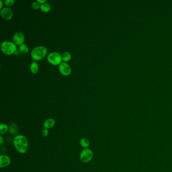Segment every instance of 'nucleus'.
<instances>
[{"label":"nucleus","mask_w":172,"mask_h":172,"mask_svg":"<svg viewBox=\"0 0 172 172\" xmlns=\"http://www.w3.org/2000/svg\"><path fill=\"white\" fill-rule=\"evenodd\" d=\"M13 142L15 148L19 153L23 154L26 152L28 146V142L24 135L16 136L14 139Z\"/></svg>","instance_id":"nucleus-1"},{"label":"nucleus","mask_w":172,"mask_h":172,"mask_svg":"<svg viewBox=\"0 0 172 172\" xmlns=\"http://www.w3.org/2000/svg\"><path fill=\"white\" fill-rule=\"evenodd\" d=\"M47 47L43 45H39L33 49L31 51L30 55L34 60L39 61L47 55Z\"/></svg>","instance_id":"nucleus-2"},{"label":"nucleus","mask_w":172,"mask_h":172,"mask_svg":"<svg viewBox=\"0 0 172 172\" xmlns=\"http://www.w3.org/2000/svg\"><path fill=\"white\" fill-rule=\"evenodd\" d=\"M1 49L3 53L6 55H12L16 51L17 45L14 42L4 41L1 44Z\"/></svg>","instance_id":"nucleus-3"},{"label":"nucleus","mask_w":172,"mask_h":172,"mask_svg":"<svg viewBox=\"0 0 172 172\" xmlns=\"http://www.w3.org/2000/svg\"><path fill=\"white\" fill-rule=\"evenodd\" d=\"M47 60L49 63L53 65H60L62 61V56L60 53L56 51H53L49 53L47 56Z\"/></svg>","instance_id":"nucleus-4"},{"label":"nucleus","mask_w":172,"mask_h":172,"mask_svg":"<svg viewBox=\"0 0 172 172\" xmlns=\"http://www.w3.org/2000/svg\"><path fill=\"white\" fill-rule=\"evenodd\" d=\"M93 152L89 148H85L82 150L80 154V159L83 163H88L90 162L93 158Z\"/></svg>","instance_id":"nucleus-5"},{"label":"nucleus","mask_w":172,"mask_h":172,"mask_svg":"<svg viewBox=\"0 0 172 172\" xmlns=\"http://www.w3.org/2000/svg\"><path fill=\"white\" fill-rule=\"evenodd\" d=\"M59 70L62 75L68 76L71 73V68L70 66L66 62H62L59 66Z\"/></svg>","instance_id":"nucleus-6"},{"label":"nucleus","mask_w":172,"mask_h":172,"mask_svg":"<svg viewBox=\"0 0 172 172\" xmlns=\"http://www.w3.org/2000/svg\"><path fill=\"white\" fill-rule=\"evenodd\" d=\"M1 15L5 20H9L12 18L13 15L12 10L8 7H4L1 10Z\"/></svg>","instance_id":"nucleus-7"},{"label":"nucleus","mask_w":172,"mask_h":172,"mask_svg":"<svg viewBox=\"0 0 172 172\" xmlns=\"http://www.w3.org/2000/svg\"><path fill=\"white\" fill-rule=\"evenodd\" d=\"M13 41L16 45H21L24 42V35L21 32H17L13 37Z\"/></svg>","instance_id":"nucleus-8"},{"label":"nucleus","mask_w":172,"mask_h":172,"mask_svg":"<svg viewBox=\"0 0 172 172\" xmlns=\"http://www.w3.org/2000/svg\"><path fill=\"white\" fill-rule=\"evenodd\" d=\"M10 158L6 155H1L0 156V167L6 168L10 164Z\"/></svg>","instance_id":"nucleus-9"},{"label":"nucleus","mask_w":172,"mask_h":172,"mask_svg":"<svg viewBox=\"0 0 172 172\" xmlns=\"http://www.w3.org/2000/svg\"><path fill=\"white\" fill-rule=\"evenodd\" d=\"M55 124V121L53 119H47L46 121L43 123V127H45V129H49L54 126Z\"/></svg>","instance_id":"nucleus-10"},{"label":"nucleus","mask_w":172,"mask_h":172,"mask_svg":"<svg viewBox=\"0 0 172 172\" xmlns=\"http://www.w3.org/2000/svg\"><path fill=\"white\" fill-rule=\"evenodd\" d=\"M39 69V66L37 61H33L31 63L30 65V69L31 72L33 74H37Z\"/></svg>","instance_id":"nucleus-11"},{"label":"nucleus","mask_w":172,"mask_h":172,"mask_svg":"<svg viewBox=\"0 0 172 172\" xmlns=\"http://www.w3.org/2000/svg\"><path fill=\"white\" fill-rule=\"evenodd\" d=\"M9 132L12 135H16L18 133V128L16 124L15 123H11L9 128Z\"/></svg>","instance_id":"nucleus-12"},{"label":"nucleus","mask_w":172,"mask_h":172,"mask_svg":"<svg viewBox=\"0 0 172 172\" xmlns=\"http://www.w3.org/2000/svg\"><path fill=\"white\" fill-rule=\"evenodd\" d=\"M61 56L62 61H63L64 62H66V63L69 61L70 59H71V55L68 51L63 52Z\"/></svg>","instance_id":"nucleus-13"},{"label":"nucleus","mask_w":172,"mask_h":172,"mask_svg":"<svg viewBox=\"0 0 172 172\" xmlns=\"http://www.w3.org/2000/svg\"><path fill=\"white\" fill-rule=\"evenodd\" d=\"M40 9H41V11H43V12H49L51 9V6L49 3H43V4H41Z\"/></svg>","instance_id":"nucleus-14"},{"label":"nucleus","mask_w":172,"mask_h":172,"mask_svg":"<svg viewBox=\"0 0 172 172\" xmlns=\"http://www.w3.org/2000/svg\"><path fill=\"white\" fill-rule=\"evenodd\" d=\"M80 144L83 148H87L88 146H89V142L87 138H83L80 140Z\"/></svg>","instance_id":"nucleus-15"},{"label":"nucleus","mask_w":172,"mask_h":172,"mask_svg":"<svg viewBox=\"0 0 172 172\" xmlns=\"http://www.w3.org/2000/svg\"><path fill=\"white\" fill-rule=\"evenodd\" d=\"M8 126L5 124H1L0 125V134H3L7 133L8 130Z\"/></svg>","instance_id":"nucleus-16"},{"label":"nucleus","mask_w":172,"mask_h":172,"mask_svg":"<svg viewBox=\"0 0 172 172\" xmlns=\"http://www.w3.org/2000/svg\"><path fill=\"white\" fill-rule=\"evenodd\" d=\"M19 49L20 51L23 53H26L29 51L28 47L25 43H23L21 45H20Z\"/></svg>","instance_id":"nucleus-17"},{"label":"nucleus","mask_w":172,"mask_h":172,"mask_svg":"<svg viewBox=\"0 0 172 172\" xmlns=\"http://www.w3.org/2000/svg\"><path fill=\"white\" fill-rule=\"evenodd\" d=\"M41 4H39V3L37 2V1H35L31 4V7L33 9L35 10H38L40 9L41 7Z\"/></svg>","instance_id":"nucleus-18"},{"label":"nucleus","mask_w":172,"mask_h":172,"mask_svg":"<svg viewBox=\"0 0 172 172\" xmlns=\"http://www.w3.org/2000/svg\"><path fill=\"white\" fill-rule=\"evenodd\" d=\"M14 3V0H5L4 1L5 4L8 7L12 6Z\"/></svg>","instance_id":"nucleus-19"},{"label":"nucleus","mask_w":172,"mask_h":172,"mask_svg":"<svg viewBox=\"0 0 172 172\" xmlns=\"http://www.w3.org/2000/svg\"><path fill=\"white\" fill-rule=\"evenodd\" d=\"M49 132L48 129L45 128L42 130V135L43 137H47L49 134Z\"/></svg>","instance_id":"nucleus-20"},{"label":"nucleus","mask_w":172,"mask_h":172,"mask_svg":"<svg viewBox=\"0 0 172 172\" xmlns=\"http://www.w3.org/2000/svg\"><path fill=\"white\" fill-rule=\"evenodd\" d=\"M37 2L39 3V4H41L47 3V0H37Z\"/></svg>","instance_id":"nucleus-21"},{"label":"nucleus","mask_w":172,"mask_h":172,"mask_svg":"<svg viewBox=\"0 0 172 172\" xmlns=\"http://www.w3.org/2000/svg\"><path fill=\"white\" fill-rule=\"evenodd\" d=\"M3 2L2 1V0H0V9L1 10V9H2L3 8Z\"/></svg>","instance_id":"nucleus-22"},{"label":"nucleus","mask_w":172,"mask_h":172,"mask_svg":"<svg viewBox=\"0 0 172 172\" xmlns=\"http://www.w3.org/2000/svg\"><path fill=\"white\" fill-rule=\"evenodd\" d=\"M0 140H1V142H0V144H1V145H2V144H3V142H4V140H3V137L2 136H0Z\"/></svg>","instance_id":"nucleus-23"},{"label":"nucleus","mask_w":172,"mask_h":172,"mask_svg":"<svg viewBox=\"0 0 172 172\" xmlns=\"http://www.w3.org/2000/svg\"></svg>","instance_id":"nucleus-24"}]
</instances>
